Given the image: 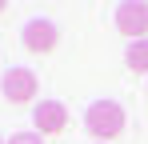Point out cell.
Here are the masks:
<instances>
[{
	"mask_svg": "<svg viewBox=\"0 0 148 144\" xmlns=\"http://www.w3.org/2000/svg\"><path fill=\"white\" fill-rule=\"evenodd\" d=\"M124 124H128V116H124V104H116V100H96V104H88V112H84V128H88V136H96L100 144L116 140L124 132Z\"/></svg>",
	"mask_w": 148,
	"mask_h": 144,
	"instance_id": "1",
	"label": "cell"
},
{
	"mask_svg": "<svg viewBox=\"0 0 148 144\" xmlns=\"http://www.w3.org/2000/svg\"><path fill=\"white\" fill-rule=\"evenodd\" d=\"M0 92H4L8 104H32L36 92H40V80H36L32 68H8L4 80H0Z\"/></svg>",
	"mask_w": 148,
	"mask_h": 144,
	"instance_id": "2",
	"label": "cell"
},
{
	"mask_svg": "<svg viewBox=\"0 0 148 144\" xmlns=\"http://www.w3.org/2000/svg\"><path fill=\"white\" fill-rule=\"evenodd\" d=\"M116 32L128 40H144L148 36V4L144 0H124L116 4Z\"/></svg>",
	"mask_w": 148,
	"mask_h": 144,
	"instance_id": "3",
	"label": "cell"
},
{
	"mask_svg": "<svg viewBox=\"0 0 148 144\" xmlns=\"http://www.w3.org/2000/svg\"><path fill=\"white\" fill-rule=\"evenodd\" d=\"M20 40H24L28 52H36V56H48L52 48L60 44V28L52 20H28L24 32H20Z\"/></svg>",
	"mask_w": 148,
	"mask_h": 144,
	"instance_id": "4",
	"label": "cell"
},
{
	"mask_svg": "<svg viewBox=\"0 0 148 144\" xmlns=\"http://www.w3.org/2000/svg\"><path fill=\"white\" fill-rule=\"evenodd\" d=\"M32 120H36V132H40V136L68 132V108H64L60 100H40V104L32 108Z\"/></svg>",
	"mask_w": 148,
	"mask_h": 144,
	"instance_id": "5",
	"label": "cell"
},
{
	"mask_svg": "<svg viewBox=\"0 0 148 144\" xmlns=\"http://www.w3.org/2000/svg\"><path fill=\"white\" fill-rule=\"evenodd\" d=\"M124 64L132 72H148V40H132L124 52Z\"/></svg>",
	"mask_w": 148,
	"mask_h": 144,
	"instance_id": "6",
	"label": "cell"
},
{
	"mask_svg": "<svg viewBox=\"0 0 148 144\" xmlns=\"http://www.w3.org/2000/svg\"><path fill=\"white\" fill-rule=\"evenodd\" d=\"M8 144H44V136H40V132H12Z\"/></svg>",
	"mask_w": 148,
	"mask_h": 144,
	"instance_id": "7",
	"label": "cell"
},
{
	"mask_svg": "<svg viewBox=\"0 0 148 144\" xmlns=\"http://www.w3.org/2000/svg\"><path fill=\"white\" fill-rule=\"evenodd\" d=\"M4 8H8V0H0V12H4Z\"/></svg>",
	"mask_w": 148,
	"mask_h": 144,
	"instance_id": "8",
	"label": "cell"
},
{
	"mask_svg": "<svg viewBox=\"0 0 148 144\" xmlns=\"http://www.w3.org/2000/svg\"><path fill=\"white\" fill-rule=\"evenodd\" d=\"M0 144H4V136H0Z\"/></svg>",
	"mask_w": 148,
	"mask_h": 144,
	"instance_id": "9",
	"label": "cell"
},
{
	"mask_svg": "<svg viewBox=\"0 0 148 144\" xmlns=\"http://www.w3.org/2000/svg\"><path fill=\"white\" fill-rule=\"evenodd\" d=\"M144 4H148V0H144Z\"/></svg>",
	"mask_w": 148,
	"mask_h": 144,
	"instance_id": "10",
	"label": "cell"
}]
</instances>
